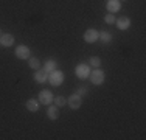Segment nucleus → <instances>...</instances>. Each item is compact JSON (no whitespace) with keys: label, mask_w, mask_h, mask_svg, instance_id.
Instances as JSON below:
<instances>
[{"label":"nucleus","mask_w":146,"mask_h":140,"mask_svg":"<svg viewBox=\"0 0 146 140\" xmlns=\"http://www.w3.org/2000/svg\"><path fill=\"white\" fill-rule=\"evenodd\" d=\"M89 78H90V81H92V84H95V86H101V84L104 83V72L101 69H96L93 73H90L89 75Z\"/></svg>","instance_id":"f257e3e1"},{"label":"nucleus","mask_w":146,"mask_h":140,"mask_svg":"<svg viewBox=\"0 0 146 140\" xmlns=\"http://www.w3.org/2000/svg\"><path fill=\"white\" fill-rule=\"evenodd\" d=\"M14 53H16V58L17 59H22V61H27V59L31 56V50L27 45H19V47L14 50Z\"/></svg>","instance_id":"f03ea898"},{"label":"nucleus","mask_w":146,"mask_h":140,"mask_svg":"<svg viewBox=\"0 0 146 140\" xmlns=\"http://www.w3.org/2000/svg\"><path fill=\"white\" fill-rule=\"evenodd\" d=\"M98 36H100V33H98V30H95V28H89V30H86L84 31V41L87 42V44H93V42H96L98 41Z\"/></svg>","instance_id":"7ed1b4c3"},{"label":"nucleus","mask_w":146,"mask_h":140,"mask_svg":"<svg viewBox=\"0 0 146 140\" xmlns=\"http://www.w3.org/2000/svg\"><path fill=\"white\" fill-rule=\"evenodd\" d=\"M48 79H50V84L59 86V84L64 81V73L59 72V70H53L51 73H48Z\"/></svg>","instance_id":"20e7f679"},{"label":"nucleus","mask_w":146,"mask_h":140,"mask_svg":"<svg viewBox=\"0 0 146 140\" xmlns=\"http://www.w3.org/2000/svg\"><path fill=\"white\" fill-rule=\"evenodd\" d=\"M82 103V98L78 95V93H72L70 97L67 98V104L70 106V109H79Z\"/></svg>","instance_id":"39448f33"},{"label":"nucleus","mask_w":146,"mask_h":140,"mask_svg":"<svg viewBox=\"0 0 146 140\" xmlns=\"http://www.w3.org/2000/svg\"><path fill=\"white\" fill-rule=\"evenodd\" d=\"M53 93L50 92V90H40V93H39V101H40V104H45V106H48V104L53 101Z\"/></svg>","instance_id":"423d86ee"},{"label":"nucleus","mask_w":146,"mask_h":140,"mask_svg":"<svg viewBox=\"0 0 146 140\" xmlns=\"http://www.w3.org/2000/svg\"><path fill=\"white\" fill-rule=\"evenodd\" d=\"M115 23H117L118 30L124 31V30H127V28L131 27V19L127 16H121V17H118V19L115 20Z\"/></svg>","instance_id":"0eeeda50"},{"label":"nucleus","mask_w":146,"mask_h":140,"mask_svg":"<svg viewBox=\"0 0 146 140\" xmlns=\"http://www.w3.org/2000/svg\"><path fill=\"white\" fill-rule=\"evenodd\" d=\"M76 75H78L79 79H86V78L90 75L89 65H87V64H79L78 67H76Z\"/></svg>","instance_id":"6e6552de"},{"label":"nucleus","mask_w":146,"mask_h":140,"mask_svg":"<svg viewBox=\"0 0 146 140\" xmlns=\"http://www.w3.org/2000/svg\"><path fill=\"white\" fill-rule=\"evenodd\" d=\"M34 81L39 83V84L47 83V81H48V73L45 72V70H44L42 67L37 69V70H36V73H34Z\"/></svg>","instance_id":"1a4fd4ad"},{"label":"nucleus","mask_w":146,"mask_h":140,"mask_svg":"<svg viewBox=\"0 0 146 140\" xmlns=\"http://www.w3.org/2000/svg\"><path fill=\"white\" fill-rule=\"evenodd\" d=\"M14 44V36L9 33H2L0 34V45H3V47H11V45Z\"/></svg>","instance_id":"9d476101"},{"label":"nucleus","mask_w":146,"mask_h":140,"mask_svg":"<svg viewBox=\"0 0 146 140\" xmlns=\"http://www.w3.org/2000/svg\"><path fill=\"white\" fill-rule=\"evenodd\" d=\"M47 117L50 118V120H58L59 118V107L58 106H50V104H48Z\"/></svg>","instance_id":"9b49d317"},{"label":"nucleus","mask_w":146,"mask_h":140,"mask_svg":"<svg viewBox=\"0 0 146 140\" xmlns=\"http://www.w3.org/2000/svg\"><path fill=\"white\" fill-rule=\"evenodd\" d=\"M25 106L30 112H37L39 111V103H37V100H34V98H30V100L27 101Z\"/></svg>","instance_id":"f8f14e48"},{"label":"nucleus","mask_w":146,"mask_h":140,"mask_svg":"<svg viewBox=\"0 0 146 140\" xmlns=\"http://www.w3.org/2000/svg\"><path fill=\"white\" fill-rule=\"evenodd\" d=\"M107 11L109 13H113V11H118L120 9V0H109L106 5Z\"/></svg>","instance_id":"ddd939ff"},{"label":"nucleus","mask_w":146,"mask_h":140,"mask_svg":"<svg viewBox=\"0 0 146 140\" xmlns=\"http://www.w3.org/2000/svg\"><path fill=\"white\" fill-rule=\"evenodd\" d=\"M42 69H44L47 73H51L53 70H56V61H54V59H48Z\"/></svg>","instance_id":"4468645a"},{"label":"nucleus","mask_w":146,"mask_h":140,"mask_svg":"<svg viewBox=\"0 0 146 140\" xmlns=\"http://www.w3.org/2000/svg\"><path fill=\"white\" fill-rule=\"evenodd\" d=\"M27 61H28V65L33 70H37V69H40V61L37 58H34V56H30L28 59H27Z\"/></svg>","instance_id":"2eb2a0df"},{"label":"nucleus","mask_w":146,"mask_h":140,"mask_svg":"<svg viewBox=\"0 0 146 140\" xmlns=\"http://www.w3.org/2000/svg\"><path fill=\"white\" fill-rule=\"evenodd\" d=\"M98 39L101 41V42H104V44H109V42L112 41V34H110V33H107V31H100Z\"/></svg>","instance_id":"dca6fc26"},{"label":"nucleus","mask_w":146,"mask_h":140,"mask_svg":"<svg viewBox=\"0 0 146 140\" xmlns=\"http://www.w3.org/2000/svg\"><path fill=\"white\" fill-rule=\"evenodd\" d=\"M89 64L92 65V67H95V69H100V65H101V58H100V56H90Z\"/></svg>","instance_id":"f3484780"},{"label":"nucleus","mask_w":146,"mask_h":140,"mask_svg":"<svg viewBox=\"0 0 146 140\" xmlns=\"http://www.w3.org/2000/svg\"><path fill=\"white\" fill-rule=\"evenodd\" d=\"M53 101H54V106H58V107H62V106H65V104H67V98H64L62 95L53 98Z\"/></svg>","instance_id":"a211bd4d"},{"label":"nucleus","mask_w":146,"mask_h":140,"mask_svg":"<svg viewBox=\"0 0 146 140\" xmlns=\"http://www.w3.org/2000/svg\"><path fill=\"white\" fill-rule=\"evenodd\" d=\"M115 20H117V17L113 16L112 13H109V14H106V16H104V22H106V23H109V25L115 23Z\"/></svg>","instance_id":"6ab92c4d"},{"label":"nucleus","mask_w":146,"mask_h":140,"mask_svg":"<svg viewBox=\"0 0 146 140\" xmlns=\"http://www.w3.org/2000/svg\"><path fill=\"white\" fill-rule=\"evenodd\" d=\"M76 93H78L79 97H82L84 93H87V89H78V92H76Z\"/></svg>","instance_id":"aec40b11"},{"label":"nucleus","mask_w":146,"mask_h":140,"mask_svg":"<svg viewBox=\"0 0 146 140\" xmlns=\"http://www.w3.org/2000/svg\"><path fill=\"white\" fill-rule=\"evenodd\" d=\"M120 2H126V0H120Z\"/></svg>","instance_id":"412c9836"},{"label":"nucleus","mask_w":146,"mask_h":140,"mask_svg":"<svg viewBox=\"0 0 146 140\" xmlns=\"http://www.w3.org/2000/svg\"><path fill=\"white\" fill-rule=\"evenodd\" d=\"M0 34H2V31H0Z\"/></svg>","instance_id":"4be33fe9"}]
</instances>
